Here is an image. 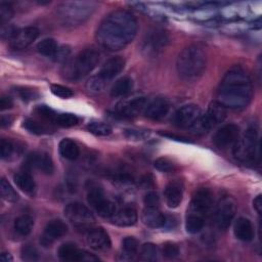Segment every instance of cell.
Instances as JSON below:
<instances>
[{
	"mask_svg": "<svg viewBox=\"0 0 262 262\" xmlns=\"http://www.w3.org/2000/svg\"><path fill=\"white\" fill-rule=\"evenodd\" d=\"M138 30L136 17L129 11L118 9L108 13L96 31V40L110 51L125 48L131 43Z\"/></svg>",
	"mask_w": 262,
	"mask_h": 262,
	"instance_id": "obj_1",
	"label": "cell"
},
{
	"mask_svg": "<svg viewBox=\"0 0 262 262\" xmlns=\"http://www.w3.org/2000/svg\"><path fill=\"white\" fill-rule=\"evenodd\" d=\"M253 97V84L250 76L241 67L231 68L222 78L217 102L224 107L241 110L246 107Z\"/></svg>",
	"mask_w": 262,
	"mask_h": 262,
	"instance_id": "obj_2",
	"label": "cell"
},
{
	"mask_svg": "<svg viewBox=\"0 0 262 262\" xmlns=\"http://www.w3.org/2000/svg\"><path fill=\"white\" fill-rule=\"evenodd\" d=\"M206 63L207 57L205 51L200 46L189 45L178 54L176 70L182 80L192 82L203 75Z\"/></svg>",
	"mask_w": 262,
	"mask_h": 262,
	"instance_id": "obj_3",
	"label": "cell"
},
{
	"mask_svg": "<svg viewBox=\"0 0 262 262\" xmlns=\"http://www.w3.org/2000/svg\"><path fill=\"white\" fill-rule=\"evenodd\" d=\"M99 58L100 54L97 49L93 47L85 48L64 63L61 74L69 81H80L98 64Z\"/></svg>",
	"mask_w": 262,
	"mask_h": 262,
	"instance_id": "obj_4",
	"label": "cell"
},
{
	"mask_svg": "<svg viewBox=\"0 0 262 262\" xmlns=\"http://www.w3.org/2000/svg\"><path fill=\"white\" fill-rule=\"evenodd\" d=\"M95 8V3L89 1H70L62 3L57 14L66 26H76L87 20Z\"/></svg>",
	"mask_w": 262,
	"mask_h": 262,
	"instance_id": "obj_5",
	"label": "cell"
},
{
	"mask_svg": "<svg viewBox=\"0 0 262 262\" xmlns=\"http://www.w3.org/2000/svg\"><path fill=\"white\" fill-rule=\"evenodd\" d=\"M125 67V60L121 56H114L108 58L100 68L97 75L91 77L87 84L86 88L90 93H99L101 92L106 84L113 80L117 75H119Z\"/></svg>",
	"mask_w": 262,
	"mask_h": 262,
	"instance_id": "obj_6",
	"label": "cell"
},
{
	"mask_svg": "<svg viewBox=\"0 0 262 262\" xmlns=\"http://www.w3.org/2000/svg\"><path fill=\"white\" fill-rule=\"evenodd\" d=\"M259 136L255 127L248 128L239 135L233 146L234 157L244 163H255L259 161Z\"/></svg>",
	"mask_w": 262,
	"mask_h": 262,
	"instance_id": "obj_7",
	"label": "cell"
},
{
	"mask_svg": "<svg viewBox=\"0 0 262 262\" xmlns=\"http://www.w3.org/2000/svg\"><path fill=\"white\" fill-rule=\"evenodd\" d=\"M170 38L168 33L159 28L147 31L141 41V52L147 57H156L168 46Z\"/></svg>",
	"mask_w": 262,
	"mask_h": 262,
	"instance_id": "obj_8",
	"label": "cell"
},
{
	"mask_svg": "<svg viewBox=\"0 0 262 262\" xmlns=\"http://www.w3.org/2000/svg\"><path fill=\"white\" fill-rule=\"evenodd\" d=\"M226 118V107L217 101L212 102L205 115H202L199 122L191 128L195 133L204 134L219 125Z\"/></svg>",
	"mask_w": 262,
	"mask_h": 262,
	"instance_id": "obj_9",
	"label": "cell"
},
{
	"mask_svg": "<svg viewBox=\"0 0 262 262\" xmlns=\"http://www.w3.org/2000/svg\"><path fill=\"white\" fill-rule=\"evenodd\" d=\"M87 201L89 205L98 213L99 216L103 218H112V216L117 212L116 205L106 199L103 190L94 184L88 187Z\"/></svg>",
	"mask_w": 262,
	"mask_h": 262,
	"instance_id": "obj_10",
	"label": "cell"
},
{
	"mask_svg": "<svg viewBox=\"0 0 262 262\" xmlns=\"http://www.w3.org/2000/svg\"><path fill=\"white\" fill-rule=\"evenodd\" d=\"M66 217L78 228L91 227L95 218L92 212L83 204L79 202H72L64 208Z\"/></svg>",
	"mask_w": 262,
	"mask_h": 262,
	"instance_id": "obj_11",
	"label": "cell"
},
{
	"mask_svg": "<svg viewBox=\"0 0 262 262\" xmlns=\"http://www.w3.org/2000/svg\"><path fill=\"white\" fill-rule=\"evenodd\" d=\"M202 110L196 104H185L173 115V123L177 127L191 129L201 119Z\"/></svg>",
	"mask_w": 262,
	"mask_h": 262,
	"instance_id": "obj_12",
	"label": "cell"
},
{
	"mask_svg": "<svg viewBox=\"0 0 262 262\" xmlns=\"http://www.w3.org/2000/svg\"><path fill=\"white\" fill-rule=\"evenodd\" d=\"M236 211L235 202L230 196L222 198L216 208L215 222L219 229L225 230L229 227Z\"/></svg>",
	"mask_w": 262,
	"mask_h": 262,
	"instance_id": "obj_13",
	"label": "cell"
},
{
	"mask_svg": "<svg viewBox=\"0 0 262 262\" xmlns=\"http://www.w3.org/2000/svg\"><path fill=\"white\" fill-rule=\"evenodd\" d=\"M239 137V128L235 124H225L213 135L212 141L218 148L224 149L234 146Z\"/></svg>",
	"mask_w": 262,
	"mask_h": 262,
	"instance_id": "obj_14",
	"label": "cell"
},
{
	"mask_svg": "<svg viewBox=\"0 0 262 262\" xmlns=\"http://www.w3.org/2000/svg\"><path fill=\"white\" fill-rule=\"evenodd\" d=\"M213 205V194L209 188L198 189L191 199L189 210L187 213L195 214L202 217H206Z\"/></svg>",
	"mask_w": 262,
	"mask_h": 262,
	"instance_id": "obj_15",
	"label": "cell"
},
{
	"mask_svg": "<svg viewBox=\"0 0 262 262\" xmlns=\"http://www.w3.org/2000/svg\"><path fill=\"white\" fill-rule=\"evenodd\" d=\"M146 102V98L142 96L124 100L117 104L113 114L121 119H132L144 110Z\"/></svg>",
	"mask_w": 262,
	"mask_h": 262,
	"instance_id": "obj_16",
	"label": "cell"
},
{
	"mask_svg": "<svg viewBox=\"0 0 262 262\" xmlns=\"http://www.w3.org/2000/svg\"><path fill=\"white\" fill-rule=\"evenodd\" d=\"M67 232L68 226L63 221L59 219L51 220L47 223L40 236V244L43 247H50L56 239L63 236Z\"/></svg>",
	"mask_w": 262,
	"mask_h": 262,
	"instance_id": "obj_17",
	"label": "cell"
},
{
	"mask_svg": "<svg viewBox=\"0 0 262 262\" xmlns=\"http://www.w3.org/2000/svg\"><path fill=\"white\" fill-rule=\"evenodd\" d=\"M58 257L62 261L68 262H80V261H91L98 260L97 257L90 255L88 252L80 250L73 243L62 244L57 251Z\"/></svg>",
	"mask_w": 262,
	"mask_h": 262,
	"instance_id": "obj_18",
	"label": "cell"
},
{
	"mask_svg": "<svg viewBox=\"0 0 262 262\" xmlns=\"http://www.w3.org/2000/svg\"><path fill=\"white\" fill-rule=\"evenodd\" d=\"M169 111L170 102L168 101V99L162 96H157L146 102L143 114L150 120L160 121L168 115Z\"/></svg>",
	"mask_w": 262,
	"mask_h": 262,
	"instance_id": "obj_19",
	"label": "cell"
},
{
	"mask_svg": "<svg viewBox=\"0 0 262 262\" xmlns=\"http://www.w3.org/2000/svg\"><path fill=\"white\" fill-rule=\"evenodd\" d=\"M25 167L31 169L35 168L44 174H52L54 171V165L51 157L46 152H31L25 160Z\"/></svg>",
	"mask_w": 262,
	"mask_h": 262,
	"instance_id": "obj_20",
	"label": "cell"
},
{
	"mask_svg": "<svg viewBox=\"0 0 262 262\" xmlns=\"http://www.w3.org/2000/svg\"><path fill=\"white\" fill-rule=\"evenodd\" d=\"M39 36V30L35 27H26L16 31L10 40V47L14 50H23L30 46Z\"/></svg>",
	"mask_w": 262,
	"mask_h": 262,
	"instance_id": "obj_21",
	"label": "cell"
},
{
	"mask_svg": "<svg viewBox=\"0 0 262 262\" xmlns=\"http://www.w3.org/2000/svg\"><path fill=\"white\" fill-rule=\"evenodd\" d=\"M86 239L89 247L95 251H106L112 246L107 232L101 227L90 228Z\"/></svg>",
	"mask_w": 262,
	"mask_h": 262,
	"instance_id": "obj_22",
	"label": "cell"
},
{
	"mask_svg": "<svg viewBox=\"0 0 262 262\" xmlns=\"http://www.w3.org/2000/svg\"><path fill=\"white\" fill-rule=\"evenodd\" d=\"M142 222L150 228L164 227L166 216L159 210V207H145L141 215Z\"/></svg>",
	"mask_w": 262,
	"mask_h": 262,
	"instance_id": "obj_23",
	"label": "cell"
},
{
	"mask_svg": "<svg viewBox=\"0 0 262 262\" xmlns=\"http://www.w3.org/2000/svg\"><path fill=\"white\" fill-rule=\"evenodd\" d=\"M233 232L236 238L243 242H250L254 237V228L251 221L246 217H239L233 225Z\"/></svg>",
	"mask_w": 262,
	"mask_h": 262,
	"instance_id": "obj_24",
	"label": "cell"
},
{
	"mask_svg": "<svg viewBox=\"0 0 262 262\" xmlns=\"http://www.w3.org/2000/svg\"><path fill=\"white\" fill-rule=\"evenodd\" d=\"M111 220L117 226H121V227L132 226L137 222V213L133 208L127 207L116 212L112 216Z\"/></svg>",
	"mask_w": 262,
	"mask_h": 262,
	"instance_id": "obj_25",
	"label": "cell"
},
{
	"mask_svg": "<svg viewBox=\"0 0 262 262\" xmlns=\"http://www.w3.org/2000/svg\"><path fill=\"white\" fill-rule=\"evenodd\" d=\"M164 194H165V199L168 207L177 208L180 205L183 196L182 185L180 184V182L173 181L166 186Z\"/></svg>",
	"mask_w": 262,
	"mask_h": 262,
	"instance_id": "obj_26",
	"label": "cell"
},
{
	"mask_svg": "<svg viewBox=\"0 0 262 262\" xmlns=\"http://www.w3.org/2000/svg\"><path fill=\"white\" fill-rule=\"evenodd\" d=\"M13 180L17 187L29 195H34L36 191V184L32 175L28 172H18L13 176Z\"/></svg>",
	"mask_w": 262,
	"mask_h": 262,
	"instance_id": "obj_27",
	"label": "cell"
},
{
	"mask_svg": "<svg viewBox=\"0 0 262 262\" xmlns=\"http://www.w3.org/2000/svg\"><path fill=\"white\" fill-rule=\"evenodd\" d=\"M133 88V81L129 77H122L118 79L111 88V95L113 97H123L128 95Z\"/></svg>",
	"mask_w": 262,
	"mask_h": 262,
	"instance_id": "obj_28",
	"label": "cell"
},
{
	"mask_svg": "<svg viewBox=\"0 0 262 262\" xmlns=\"http://www.w3.org/2000/svg\"><path fill=\"white\" fill-rule=\"evenodd\" d=\"M58 148H59V154L61 155V157L69 161L76 160L80 155V149H79L78 144L70 138H63L59 142Z\"/></svg>",
	"mask_w": 262,
	"mask_h": 262,
	"instance_id": "obj_29",
	"label": "cell"
},
{
	"mask_svg": "<svg viewBox=\"0 0 262 262\" xmlns=\"http://www.w3.org/2000/svg\"><path fill=\"white\" fill-rule=\"evenodd\" d=\"M34 226L33 218L29 215H21L17 217L14 221L13 228L15 232L20 236H27L31 233Z\"/></svg>",
	"mask_w": 262,
	"mask_h": 262,
	"instance_id": "obj_30",
	"label": "cell"
},
{
	"mask_svg": "<svg viewBox=\"0 0 262 262\" xmlns=\"http://www.w3.org/2000/svg\"><path fill=\"white\" fill-rule=\"evenodd\" d=\"M139 248L138 241L132 236H126L122 241V260H133Z\"/></svg>",
	"mask_w": 262,
	"mask_h": 262,
	"instance_id": "obj_31",
	"label": "cell"
},
{
	"mask_svg": "<svg viewBox=\"0 0 262 262\" xmlns=\"http://www.w3.org/2000/svg\"><path fill=\"white\" fill-rule=\"evenodd\" d=\"M205 225V218L195 214L187 213L185 220V228L187 232L194 234L200 232Z\"/></svg>",
	"mask_w": 262,
	"mask_h": 262,
	"instance_id": "obj_32",
	"label": "cell"
},
{
	"mask_svg": "<svg viewBox=\"0 0 262 262\" xmlns=\"http://www.w3.org/2000/svg\"><path fill=\"white\" fill-rule=\"evenodd\" d=\"M36 49L37 51L44 55V56H51L53 57L58 49V46H57V43L54 39L52 38H45L43 40H41L37 46H36Z\"/></svg>",
	"mask_w": 262,
	"mask_h": 262,
	"instance_id": "obj_33",
	"label": "cell"
},
{
	"mask_svg": "<svg viewBox=\"0 0 262 262\" xmlns=\"http://www.w3.org/2000/svg\"><path fill=\"white\" fill-rule=\"evenodd\" d=\"M21 148L20 146L9 140V139H5L2 138L0 141V156L2 159H9L10 157H12L15 152H20Z\"/></svg>",
	"mask_w": 262,
	"mask_h": 262,
	"instance_id": "obj_34",
	"label": "cell"
},
{
	"mask_svg": "<svg viewBox=\"0 0 262 262\" xmlns=\"http://www.w3.org/2000/svg\"><path fill=\"white\" fill-rule=\"evenodd\" d=\"M0 191H1V196L7 202L14 203L18 200L17 192L10 185V183L4 178H2L0 181Z\"/></svg>",
	"mask_w": 262,
	"mask_h": 262,
	"instance_id": "obj_35",
	"label": "cell"
},
{
	"mask_svg": "<svg viewBox=\"0 0 262 262\" xmlns=\"http://www.w3.org/2000/svg\"><path fill=\"white\" fill-rule=\"evenodd\" d=\"M87 130L97 136H107L112 133V127L103 122H90L87 125Z\"/></svg>",
	"mask_w": 262,
	"mask_h": 262,
	"instance_id": "obj_36",
	"label": "cell"
},
{
	"mask_svg": "<svg viewBox=\"0 0 262 262\" xmlns=\"http://www.w3.org/2000/svg\"><path fill=\"white\" fill-rule=\"evenodd\" d=\"M54 123L61 127H72L79 123V118L76 115L69 113L57 114Z\"/></svg>",
	"mask_w": 262,
	"mask_h": 262,
	"instance_id": "obj_37",
	"label": "cell"
},
{
	"mask_svg": "<svg viewBox=\"0 0 262 262\" xmlns=\"http://www.w3.org/2000/svg\"><path fill=\"white\" fill-rule=\"evenodd\" d=\"M158 257V249L156 245L151 243H146L141 247L140 259L143 261H155Z\"/></svg>",
	"mask_w": 262,
	"mask_h": 262,
	"instance_id": "obj_38",
	"label": "cell"
},
{
	"mask_svg": "<svg viewBox=\"0 0 262 262\" xmlns=\"http://www.w3.org/2000/svg\"><path fill=\"white\" fill-rule=\"evenodd\" d=\"M154 166L157 170H159L161 172H165V173H171L177 169L176 164H174L170 159L164 158V157L157 159L154 163Z\"/></svg>",
	"mask_w": 262,
	"mask_h": 262,
	"instance_id": "obj_39",
	"label": "cell"
},
{
	"mask_svg": "<svg viewBox=\"0 0 262 262\" xmlns=\"http://www.w3.org/2000/svg\"><path fill=\"white\" fill-rule=\"evenodd\" d=\"M23 126L30 132L36 135H41L46 133V127L42 124L39 123L38 121H35L33 119H26L24 121Z\"/></svg>",
	"mask_w": 262,
	"mask_h": 262,
	"instance_id": "obj_40",
	"label": "cell"
},
{
	"mask_svg": "<svg viewBox=\"0 0 262 262\" xmlns=\"http://www.w3.org/2000/svg\"><path fill=\"white\" fill-rule=\"evenodd\" d=\"M20 255H21V259L25 261H37L39 259V255H38V251L37 249L30 245L27 244L25 246H23L21 251H20Z\"/></svg>",
	"mask_w": 262,
	"mask_h": 262,
	"instance_id": "obj_41",
	"label": "cell"
},
{
	"mask_svg": "<svg viewBox=\"0 0 262 262\" xmlns=\"http://www.w3.org/2000/svg\"><path fill=\"white\" fill-rule=\"evenodd\" d=\"M14 91L24 101H30V100L36 99L38 97V93L32 88L16 87Z\"/></svg>",
	"mask_w": 262,
	"mask_h": 262,
	"instance_id": "obj_42",
	"label": "cell"
},
{
	"mask_svg": "<svg viewBox=\"0 0 262 262\" xmlns=\"http://www.w3.org/2000/svg\"><path fill=\"white\" fill-rule=\"evenodd\" d=\"M51 92L60 98H70L74 95V92L72 91L71 88L66 87L63 85L59 84H52L51 85Z\"/></svg>",
	"mask_w": 262,
	"mask_h": 262,
	"instance_id": "obj_43",
	"label": "cell"
},
{
	"mask_svg": "<svg viewBox=\"0 0 262 262\" xmlns=\"http://www.w3.org/2000/svg\"><path fill=\"white\" fill-rule=\"evenodd\" d=\"M162 254L164 257L172 259L179 255V248L176 244L167 242L162 246Z\"/></svg>",
	"mask_w": 262,
	"mask_h": 262,
	"instance_id": "obj_44",
	"label": "cell"
},
{
	"mask_svg": "<svg viewBox=\"0 0 262 262\" xmlns=\"http://www.w3.org/2000/svg\"><path fill=\"white\" fill-rule=\"evenodd\" d=\"M36 113L37 115H39L42 119L44 120H47V121H50V122H53L55 121V118L57 116V114L49 106L47 105H39L37 108H36Z\"/></svg>",
	"mask_w": 262,
	"mask_h": 262,
	"instance_id": "obj_45",
	"label": "cell"
},
{
	"mask_svg": "<svg viewBox=\"0 0 262 262\" xmlns=\"http://www.w3.org/2000/svg\"><path fill=\"white\" fill-rule=\"evenodd\" d=\"M13 15V8L10 3L1 2L0 3V23L3 25L8 21Z\"/></svg>",
	"mask_w": 262,
	"mask_h": 262,
	"instance_id": "obj_46",
	"label": "cell"
},
{
	"mask_svg": "<svg viewBox=\"0 0 262 262\" xmlns=\"http://www.w3.org/2000/svg\"><path fill=\"white\" fill-rule=\"evenodd\" d=\"M125 136L130 139H143L148 136V132L146 130H139V129H127L125 130Z\"/></svg>",
	"mask_w": 262,
	"mask_h": 262,
	"instance_id": "obj_47",
	"label": "cell"
},
{
	"mask_svg": "<svg viewBox=\"0 0 262 262\" xmlns=\"http://www.w3.org/2000/svg\"><path fill=\"white\" fill-rule=\"evenodd\" d=\"M145 207H159L160 199L157 192L155 191H148L143 199Z\"/></svg>",
	"mask_w": 262,
	"mask_h": 262,
	"instance_id": "obj_48",
	"label": "cell"
},
{
	"mask_svg": "<svg viewBox=\"0 0 262 262\" xmlns=\"http://www.w3.org/2000/svg\"><path fill=\"white\" fill-rule=\"evenodd\" d=\"M70 54V49L68 47H58L55 55L53 56L55 60H63L66 59Z\"/></svg>",
	"mask_w": 262,
	"mask_h": 262,
	"instance_id": "obj_49",
	"label": "cell"
},
{
	"mask_svg": "<svg viewBox=\"0 0 262 262\" xmlns=\"http://www.w3.org/2000/svg\"><path fill=\"white\" fill-rule=\"evenodd\" d=\"M139 185L143 188H148L154 186V179L150 175H145L139 180Z\"/></svg>",
	"mask_w": 262,
	"mask_h": 262,
	"instance_id": "obj_50",
	"label": "cell"
},
{
	"mask_svg": "<svg viewBox=\"0 0 262 262\" xmlns=\"http://www.w3.org/2000/svg\"><path fill=\"white\" fill-rule=\"evenodd\" d=\"M12 105H13V101L10 97H8V96H2L1 97V99H0V108L2 111L11 108Z\"/></svg>",
	"mask_w": 262,
	"mask_h": 262,
	"instance_id": "obj_51",
	"label": "cell"
},
{
	"mask_svg": "<svg viewBox=\"0 0 262 262\" xmlns=\"http://www.w3.org/2000/svg\"><path fill=\"white\" fill-rule=\"evenodd\" d=\"M162 136L164 137H167V138H170V139H173V140H177V141H184V142H187V138L184 137V136H181V135H176V134H173V133H167V132H161L160 133Z\"/></svg>",
	"mask_w": 262,
	"mask_h": 262,
	"instance_id": "obj_52",
	"label": "cell"
},
{
	"mask_svg": "<svg viewBox=\"0 0 262 262\" xmlns=\"http://www.w3.org/2000/svg\"><path fill=\"white\" fill-rule=\"evenodd\" d=\"M13 121V117L10 115H2L0 119V124L2 127H8L11 125Z\"/></svg>",
	"mask_w": 262,
	"mask_h": 262,
	"instance_id": "obj_53",
	"label": "cell"
},
{
	"mask_svg": "<svg viewBox=\"0 0 262 262\" xmlns=\"http://www.w3.org/2000/svg\"><path fill=\"white\" fill-rule=\"evenodd\" d=\"M253 205H254V208L255 210L260 214L261 213V210H262V200H261V194H258L254 201H253Z\"/></svg>",
	"mask_w": 262,
	"mask_h": 262,
	"instance_id": "obj_54",
	"label": "cell"
},
{
	"mask_svg": "<svg viewBox=\"0 0 262 262\" xmlns=\"http://www.w3.org/2000/svg\"><path fill=\"white\" fill-rule=\"evenodd\" d=\"M0 258H1V260L4 261V262H8V261H12V260H13V258L11 257V255H10L9 253H7V252L1 253Z\"/></svg>",
	"mask_w": 262,
	"mask_h": 262,
	"instance_id": "obj_55",
	"label": "cell"
}]
</instances>
